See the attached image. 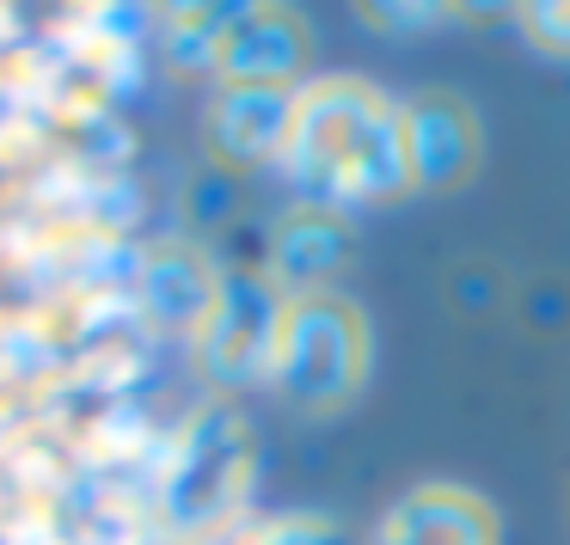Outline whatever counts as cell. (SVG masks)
I'll list each match as a JSON object with an SVG mask.
<instances>
[{
  "label": "cell",
  "instance_id": "1",
  "mask_svg": "<svg viewBox=\"0 0 570 545\" xmlns=\"http://www.w3.org/2000/svg\"><path fill=\"white\" fill-rule=\"evenodd\" d=\"M276 172L288 178L313 209H356V202H393L411 190L405 123L399 105L374 80L320 75L295 87V117Z\"/></svg>",
  "mask_w": 570,
  "mask_h": 545
},
{
  "label": "cell",
  "instance_id": "2",
  "mask_svg": "<svg viewBox=\"0 0 570 545\" xmlns=\"http://www.w3.org/2000/svg\"><path fill=\"white\" fill-rule=\"evenodd\" d=\"M258 429L234 398H203L160 459V527L178 545H222L246 527Z\"/></svg>",
  "mask_w": 570,
  "mask_h": 545
},
{
  "label": "cell",
  "instance_id": "3",
  "mask_svg": "<svg viewBox=\"0 0 570 545\" xmlns=\"http://www.w3.org/2000/svg\"><path fill=\"white\" fill-rule=\"evenodd\" d=\"M374 368V331L368 313L350 295H301L283 307V331H276L271 356V393L301 417H332V410L356 405Z\"/></svg>",
  "mask_w": 570,
  "mask_h": 545
},
{
  "label": "cell",
  "instance_id": "4",
  "mask_svg": "<svg viewBox=\"0 0 570 545\" xmlns=\"http://www.w3.org/2000/svg\"><path fill=\"white\" fill-rule=\"evenodd\" d=\"M283 307H288V295L264 276V264H227L222 270L209 313H203V325L190 331L197 368H203V380L215 386V398H234V393H246V386L271 380Z\"/></svg>",
  "mask_w": 570,
  "mask_h": 545
},
{
  "label": "cell",
  "instance_id": "5",
  "mask_svg": "<svg viewBox=\"0 0 570 545\" xmlns=\"http://www.w3.org/2000/svg\"><path fill=\"white\" fill-rule=\"evenodd\" d=\"M307 19L295 7L271 0H239L222 13V43H215V87H301L307 75Z\"/></svg>",
  "mask_w": 570,
  "mask_h": 545
},
{
  "label": "cell",
  "instance_id": "6",
  "mask_svg": "<svg viewBox=\"0 0 570 545\" xmlns=\"http://www.w3.org/2000/svg\"><path fill=\"white\" fill-rule=\"evenodd\" d=\"M295 87H215L203 105V148L222 172H258L283 160Z\"/></svg>",
  "mask_w": 570,
  "mask_h": 545
},
{
  "label": "cell",
  "instance_id": "7",
  "mask_svg": "<svg viewBox=\"0 0 570 545\" xmlns=\"http://www.w3.org/2000/svg\"><path fill=\"white\" fill-rule=\"evenodd\" d=\"M368 545H503V515L466 484H411L381 508Z\"/></svg>",
  "mask_w": 570,
  "mask_h": 545
},
{
  "label": "cell",
  "instance_id": "8",
  "mask_svg": "<svg viewBox=\"0 0 570 545\" xmlns=\"http://www.w3.org/2000/svg\"><path fill=\"white\" fill-rule=\"evenodd\" d=\"M405 123V160H411V190H460L484 160V136L466 99L454 92H417L399 105Z\"/></svg>",
  "mask_w": 570,
  "mask_h": 545
},
{
  "label": "cell",
  "instance_id": "9",
  "mask_svg": "<svg viewBox=\"0 0 570 545\" xmlns=\"http://www.w3.org/2000/svg\"><path fill=\"white\" fill-rule=\"evenodd\" d=\"M350 258H356V227H350V215L295 202V209L271 227V246H264V276H271L288 300L332 295V276L344 270Z\"/></svg>",
  "mask_w": 570,
  "mask_h": 545
},
{
  "label": "cell",
  "instance_id": "10",
  "mask_svg": "<svg viewBox=\"0 0 570 545\" xmlns=\"http://www.w3.org/2000/svg\"><path fill=\"white\" fill-rule=\"evenodd\" d=\"M136 283H141L148 319L160 325V331H185L190 337L203 325V313H209V300H215L222 264H215L203 246H190V239H160V246L141 258Z\"/></svg>",
  "mask_w": 570,
  "mask_h": 545
},
{
  "label": "cell",
  "instance_id": "11",
  "mask_svg": "<svg viewBox=\"0 0 570 545\" xmlns=\"http://www.w3.org/2000/svg\"><path fill=\"white\" fill-rule=\"evenodd\" d=\"M227 545H356V539H350V527L337 515H320V508H288V515L246 521Z\"/></svg>",
  "mask_w": 570,
  "mask_h": 545
},
{
  "label": "cell",
  "instance_id": "12",
  "mask_svg": "<svg viewBox=\"0 0 570 545\" xmlns=\"http://www.w3.org/2000/svg\"><path fill=\"white\" fill-rule=\"evenodd\" d=\"M227 7H178L166 26V62L178 75H215V43H222Z\"/></svg>",
  "mask_w": 570,
  "mask_h": 545
},
{
  "label": "cell",
  "instance_id": "13",
  "mask_svg": "<svg viewBox=\"0 0 570 545\" xmlns=\"http://www.w3.org/2000/svg\"><path fill=\"white\" fill-rule=\"evenodd\" d=\"M515 26L540 56L570 62V0H528V7H515Z\"/></svg>",
  "mask_w": 570,
  "mask_h": 545
},
{
  "label": "cell",
  "instance_id": "14",
  "mask_svg": "<svg viewBox=\"0 0 570 545\" xmlns=\"http://www.w3.org/2000/svg\"><path fill=\"white\" fill-rule=\"evenodd\" d=\"M185 209H190V221H203V227L234 221V209H239V178L222 172V166H209V172H203L197 185L185 190Z\"/></svg>",
  "mask_w": 570,
  "mask_h": 545
},
{
  "label": "cell",
  "instance_id": "15",
  "mask_svg": "<svg viewBox=\"0 0 570 545\" xmlns=\"http://www.w3.org/2000/svg\"><path fill=\"white\" fill-rule=\"evenodd\" d=\"M362 19H368L374 31H435V26H448V19H460V7H417V0L393 7V0H374V7H362Z\"/></svg>",
  "mask_w": 570,
  "mask_h": 545
},
{
  "label": "cell",
  "instance_id": "16",
  "mask_svg": "<svg viewBox=\"0 0 570 545\" xmlns=\"http://www.w3.org/2000/svg\"><path fill=\"white\" fill-rule=\"evenodd\" d=\"M448 295H454V307H472V313L497 307V270L491 264H460L454 283H448Z\"/></svg>",
  "mask_w": 570,
  "mask_h": 545
},
{
  "label": "cell",
  "instance_id": "17",
  "mask_svg": "<svg viewBox=\"0 0 570 545\" xmlns=\"http://www.w3.org/2000/svg\"><path fill=\"white\" fill-rule=\"evenodd\" d=\"M160 545H178V539H160Z\"/></svg>",
  "mask_w": 570,
  "mask_h": 545
}]
</instances>
